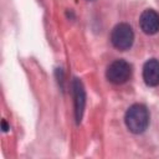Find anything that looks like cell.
Masks as SVG:
<instances>
[{"label": "cell", "instance_id": "obj_1", "mask_svg": "<svg viewBox=\"0 0 159 159\" xmlns=\"http://www.w3.org/2000/svg\"><path fill=\"white\" fill-rule=\"evenodd\" d=\"M124 122H125L127 128L132 133H134V134L143 133L149 125L148 108L140 103H135V104L130 106L128 108V111L125 112Z\"/></svg>", "mask_w": 159, "mask_h": 159}, {"label": "cell", "instance_id": "obj_2", "mask_svg": "<svg viewBox=\"0 0 159 159\" xmlns=\"http://www.w3.org/2000/svg\"><path fill=\"white\" fill-rule=\"evenodd\" d=\"M111 41L116 48H118L120 51H125L133 45L134 32L128 24H125V22L118 24L112 30Z\"/></svg>", "mask_w": 159, "mask_h": 159}, {"label": "cell", "instance_id": "obj_3", "mask_svg": "<svg viewBox=\"0 0 159 159\" xmlns=\"http://www.w3.org/2000/svg\"><path fill=\"white\" fill-rule=\"evenodd\" d=\"M132 75V66L124 60H116L113 61L106 72L107 80L114 84H122L130 78Z\"/></svg>", "mask_w": 159, "mask_h": 159}, {"label": "cell", "instance_id": "obj_4", "mask_svg": "<svg viewBox=\"0 0 159 159\" xmlns=\"http://www.w3.org/2000/svg\"><path fill=\"white\" fill-rule=\"evenodd\" d=\"M72 92H73V98H75V117L76 122L80 123L83 116L84 111V104H86V92L82 82L78 78H75L72 82Z\"/></svg>", "mask_w": 159, "mask_h": 159}, {"label": "cell", "instance_id": "obj_5", "mask_svg": "<svg viewBox=\"0 0 159 159\" xmlns=\"http://www.w3.org/2000/svg\"><path fill=\"white\" fill-rule=\"evenodd\" d=\"M140 29L147 35H154L159 31V14L153 9H147L139 19Z\"/></svg>", "mask_w": 159, "mask_h": 159}, {"label": "cell", "instance_id": "obj_6", "mask_svg": "<svg viewBox=\"0 0 159 159\" xmlns=\"http://www.w3.org/2000/svg\"><path fill=\"white\" fill-rule=\"evenodd\" d=\"M143 80L147 86H159V61L155 58L148 60L143 66Z\"/></svg>", "mask_w": 159, "mask_h": 159}, {"label": "cell", "instance_id": "obj_7", "mask_svg": "<svg viewBox=\"0 0 159 159\" xmlns=\"http://www.w3.org/2000/svg\"><path fill=\"white\" fill-rule=\"evenodd\" d=\"M1 124H2V130H4V132H7V130H9V125H7L6 120H2Z\"/></svg>", "mask_w": 159, "mask_h": 159}]
</instances>
